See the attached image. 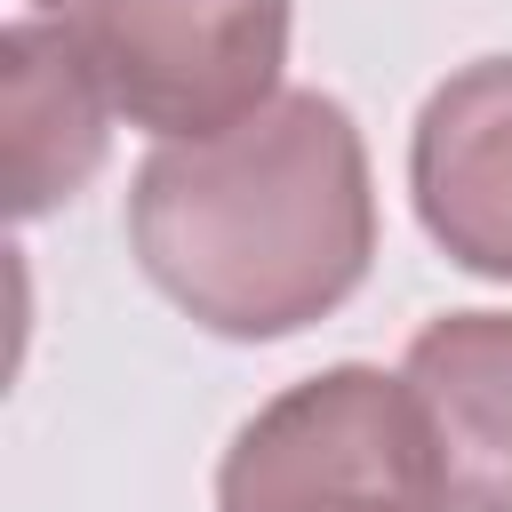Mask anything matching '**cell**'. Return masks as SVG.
<instances>
[{
	"label": "cell",
	"instance_id": "obj_1",
	"mask_svg": "<svg viewBox=\"0 0 512 512\" xmlns=\"http://www.w3.org/2000/svg\"><path fill=\"white\" fill-rule=\"evenodd\" d=\"M128 248L208 336L272 344L328 320L376 264L360 120L320 88H280L224 136L160 144L128 184Z\"/></svg>",
	"mask_w": 512,
	"mask_h": 512
},
{
	"label": "cell",
	"instance_id": "obj_2",
	"mask_svg": "<svg viewBox=\"0 0 512 512\" xmlns=\"http://www.w3.org/2000/svg\"><path fill=\"white\" fill-rule=\"evenodd\" d=\"M216 512H456L408 376L336 360L272 392L216 464Z\"/></svg>",
	"mask_w": 512,
	"mask_h": 512
},
{
	"label": "cell",
	"instance_id": "obj_3",
	"mask_svg": "<svg viewBox=\"0 0 512 512\" xmlns=\"http://www.w3.org/2000/svg\"><path fill=\"white\" fill-rule=\"evenodd\" d=\"M112 120L192 144L280 96L296 0H80L64 8Z\"/></svg>",
	"mask_w": 512,
	"mask_h": 512
},
{
	"label": "cell",
	"instance_id": "obj_4",
	"mask_svg": "<svg viewBox=\"0 0 512 512\" xmlns=\"http://www.w3.org/2000/svg\"><path fill=\"white\" fill-rule=\"evenodd\" d=\"M408 192L448 264L512 280V56H480L424 96L408 128Z\"/></svg>",
	"mask_w": 512,
	"mask_h": 512
},
{
	"label": "cell",
	"instance_id": "obj_5",
	"mask_svg": "<svg viewBox=\"0 0 512 512\" xmlns=\"http://www.w3.org/2000/svg\"><path fill=\"white\" fill-rule=\"evenodd\" d=\"M112 152V104L64 16H16L0 40V184L8 216L32 224L88 192Z\"/></svg>",
	"mask_w": 512,
	"mask_h": 512
},
{
	"label": "cell",
	"instance_id": "obj_6",
	"mask_svg": "<svg viewBox=\"0 0 512 512\" xmlns=\"http://www.w3.org/2000/svg\"><path fill=\"white\" fill-rule=\"evenodd\" d=\"M400 376L432 432L456 512H512V312H440L408 336Z\"/></svg>",
	"mask_w": 512,
	"mask_h": 512
},
{
	"label": "cell",
	"instance_id": "obj_7",
	"mask_svg": "<svg viewBox=\"0 0 512 512\" xmlns=\"http://www.w3.org/2000/svg\"><path fill=\"white\" fill-rule=\"evenodd\" d=\"M32 8H80V0H32Z\"/></svg>",
	"mask_w": 512,
	"mask_h": 512
}]
</instances>
